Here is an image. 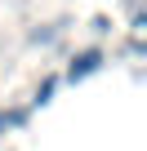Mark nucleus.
Masks as SVG:
<instances>
[{"label":"nucleus","instance_id":"1","mask_svg":"<svg viewBox=\"0 0 147 151\" xmlns=\"http://www.w3.org/2000/svg\"><path fill=\"white\" fill-rule=\"evenodd\" d=\"M103 62H107V53H103L98 45H89V49H80V53H71L62 80H67V85H80V80H89L94 71H103Z\"/></svg>","mask_w":147,"mask_h":151},{"label":"nucleus","instance_id":"4","mask_svg":"<svg viewBox=\"0 0 147 151\" xmlns=\"http://www.w3.org/2000/svg\"><path fill=\"white\" fill-rule=\"evenodd\" d=\"M62 31H67V22H45V27H36V31H31V45H54Z\"/></svg>","mask_w":147,"mask_h":151},{"label":"nucleus","instance_id":"5","mask_svg":"<svg viewBox=\"0 0 147 151\" xmlns=\"http://www.w3.org/2000/svg\"><path fill=\"white\" fill-rule=\"evenodd\" d=\"M89 31H94V36H107V31H112V22H107V18H103V14H98V18H94V22H89Z\"/></svg>","mask_w":147,"mask_h":151},{"label":"nucleus","instance_id":"3","mask_svg":"<svg viewBox=\"0 0 147 151\" xmlns=\"http://www.w3.org/2000/svg\"><path fill=\"white\" fill-rule=\"evenodd\" d=\"M58 85H62V76H45V85L36 89L31 107H49V102H54V93H58Z\"/></svg>","mask_w":147,"mask_h":151},{"label":"nucleus","instance_id":"2","mask_svg":"<svg viewBox=\"0 0 147 151\" xmlns=\"http://www.w3.org/2000/svg\"><path fill=\"white\" fill-rule=\"evenodd\" d=\"M31 120V107H0V133H9V129H22Z\"/></svg>","mask_w":147,"mask_h":151}]
</instances>
